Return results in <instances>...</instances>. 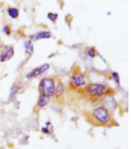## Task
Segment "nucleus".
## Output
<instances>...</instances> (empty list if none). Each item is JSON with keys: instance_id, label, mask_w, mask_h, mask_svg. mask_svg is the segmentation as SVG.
<instances>
[{"instance_id": "obj_17", "label": "nucleus", "mask_w": 131, "mask_h": 149, "mask_svg": "<svg viewBox=\"0 0 131 149\" xmlns=\"http://www.w3.org/2000/svg\"><path fill=\"white\" fill-rule=\"evenodd\" d=\"M47 19L50 20L51 23H56V21H58V13H54V12H49V13H47Z\"/></svg>"}, {"instance_id": "obj_6", "label": "nucleus", "mask_w": 131, "mask_h": 149, "mask_svg": "<svg viewBox=\"0 0 131 149\" xmlns=\"http://www.w3.org/2000/svg\"><path fill=\"white\" fill-rule=\"evenodd\" d=\"M49 70H50V63H43V65H39V66H37V68L32 69L30 71H28L26 75H25V78L29 79V81H30V79L39 78V77L45 75Z\"/></svg>"}, {"instance_id": "obj_16", "label": "nucleus", "mask_w": 131, "mask_h": 149, "mask_svg": "<svg viewBox=\"0 0 131 149\" xmlns=\"http://www.w3.org/2000/svg\"><path fill=\"white\" fill-rule=\"evenodd\" d=\"M41 132L43 135H53V128H50V125H45L41 128Z\"/></svg>"}, {"instance_id": "obj_1", "label": "nucleus", "mask_w": 131, "mask_h": 149, "mask_svg": "<svg viewBox=\"0 0 131 149\" xmlns=\"http://www.w3.org/2000/svg\"><path fill=\"white\" fill-rule=\"evenodd\" d=\"M86 119L89 123H92L96 127H113L117 125V123L114 121L113 113L109 112L105 107L102 106H97V107L92 108L88 113H85Z\"/></svg>"}, {"instance_id": "obj_3", "label": "nucleus", "mask_w": 131, "mask_h": 149, "mask_svg": "<svg viewBox=\"0 0 131 149\" xmlns=\"http://www.w3.org/2000/svg\"><path fill=\"white\" fill-rule=\"evenodd\" d=\"M55 84H56V78H53V77H43V78H41V81L38 83L39 95H43L49 99H53L54 91H55Z\"/></svg>"}, {"instance_id": "obj_10", "label": "nucleus", "mask_w": 131, "mask_h": 149, "mask_svg": "<svg viewBox=\"0 0 131 149\" xmlns=\"http://www.w3.org/2000/svg\"><path fill=\"white\" fill-rule=\"evenodd\" d=\"M51 99L46 98L43 95H39L38 99H37V104H36V112H38L39 110H43L45 107H47L49 104H50Z\"/></svg>"}, {"instance_id": "obj_12", "label": "nucleus", "mask_w": 131, "mask_h": 149, "mask_svg": "<svg viewBox=\"0 0 131 149\" xmlns=\"http://www.w3.org/2000/svg\"><path fill=\"white\" fill-rule=\"evenodd\" d=\"M83 53L86 58H91V59H95L96 57L100 56V54H98V50L95 48V46H86V48L83 50Z\"/></svg>"}, {"instance_id": "obj_4", "label": "nucleus", "mask_w": 131, "mask_h": 149, "mask_svg": "<svg viewBox=\"0 0 131 149\" xmlns=\"http://www.w3.org/2000/svg\"><path fill=\"white\" fill-rule=\"evenodd\" d=\"M88 77L80 70H76L71 74L70 82H68V87L71 90H81L88 84Z\"/></svg>"}, {"instance_id": "obj_5", "label": "nucleus", "mask_w": 131, "mask_h": 149, "mask_svg": "<svg viewBox=\"0 0 131 149\" xmlns=\"http://www.w3.org/2000/svg\"><path fill=\"white\" fill-rule=\"evenodd\" d=\"M101 106L105 107L109 112L114 113L115 111L118 110V102H117V99H115L114 94H108V95L102 96V98H101Z\"/></svg>"}, {"instance_id": "obj_11", "label": "nucleus", "mask_w": 131, "mask_h": 149, "mask_svg": "<svg viewBox=\"0 0 131 149\" xmlns=\"http://www.w3.org/2000/svg\"><path fill=\"white\" fill-rule=\"evenodd\" d=\"M21 88H23V82L21 81H16L13 83V86L11 87V93H9V100H13L14 98H16V95L21 91Z\"/></svg>"}, {"instance_id": "obj_9", "label": "nucleus", "mask_w": 131, "mask_h": 149, "mask_svg": "<svg viewBox=\"0 0 131 149\" xmlns=\"http://www.w3.org/2000/svg\"><path fill=\"white\" fill-rule=\"evenodd\" d=\"M51 37H53V33L50 31H38L36 33L30 34L29 40H32L34 42V41H39V40H47V38H51Z\"/></svg>"}, {"instance_id": "obj_14", "label": "nucleus", "mask_w": 131, "mask_h": 149, "mask_svg": "<svg viewBox=\"0 0 131 149\" xmlns=\"http://www.w3.org/2000/svg\"><path fill=\"white\" fill-rule=\"evenodd\" d=\"M7 15L9 16V19L16 20V19H19V16H20V9L17 8V7H8V8H7Z\"/></svg>"}, {"instance_id": "obj_8", "label": "nucleus", "mask_w": 131, "mask_h": 149, "mask_svg": "<svg viewBox=\"0 0 131 149\" xmlns=\"http://www.w3.org/2000/svg\"><path fill=\"white\" fill-rule=\"evenodd\" d=\"M64 94H66V84L63 83V81H62V79H58V78H56L55 91H54L53 99H55L56 102L62 100V99H63V96H64Z\"/></svg>"}, {"instance_id": "obj_2", "label": "nucleus", "mask_w": 131, "mask_h": 149, "mask_svg": "<svg viewBox=\"0 0 131 149\" xmlns=\"http://www.w3.org/2000/svg\"><path fill=\"white\" fill-rule=\"evenodd\" d=\"M85 95L91 99H101L102 96L108 95V94H114V90L110 88L106 83H100V82H88L85 87L83 88Z\"/></svg>"}, {"instance_id": "obj_18", "label": "nucleus", "mask_w": 131, "mask_h": 149, "mask_svg": "<svg viewBox=\"0 0 131 149\" xmlns=\"http://www.w3.org/2000/svg\"><path fill=\"white\" fill-rule=\"evenodd\" d=\"M3 33L5 34V36H9V34L12 33V28L9 25H4L3 26Z\"/></svg>"}, {"instance_id": "obj_13", "label": "nucleus", "mask_w": 131, "mask_h": 149, "mask_svg": "<svg viewBox=\"0 0 131 149\" xmlns=\"http://www.w3.org/2000/svg\"><path fill=\"white\" fill-rule=\"evenodd\" d=\"M24 49H25V54H26V58H30L34 54V45H33V41L32 40H25L24 41Z\"/></svg>"}, {"instance_id": "obj_15", "label": "nucleus", "mask_w": 131, "mask_h": 149, "mask_svg": "<svg viewBox=\"0 0 131 149\" xmlns=\"http://www.w3.org/2000/svg\"><path fill=\"white\" fill-rule=\"evenodd\" d=\"M110 78H112V81L114 82L115 87L119 88L121 87V79H119V74L117 73V71H110Z\"/></svg>"}, {"instance_id": "obj_7", "label": "nucleus", "mask_w": 131, "mask_h": 149, "mask_svg": "<svg viewBox=\"0 0 131 149\" xmlns=\"http://www.w3.org/2000/svg\"><path fill=\"white\" fill-rule=\"evenodd\" d=\"M14 56V48L12 45H1L0 48V62H7Z\"/></svg>"}]
</instances>
